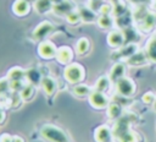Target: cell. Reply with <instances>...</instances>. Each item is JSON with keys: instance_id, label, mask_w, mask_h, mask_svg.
Listing matches in <instances>:
<instances>
[{"instance_id": "1", "label": "cell", "mask_w": 156, "mask_h": 142, "mask_svg": "<svg viewBox=\"0 0 156 142\" xmlns=\"http://www.w3.org/2000/svg\"><path fill=\"white\" fill-rule=\"evenodd\" d=\"M40 136L48 142H69L67 133L52 124H46L40 129Z\"/></svg>"}, {"instance_id": "2", "label": "cell", "mask_w": 156, "mask_h": 142, "mask_svg": "<svg viewBox=\"0 0 156 142\" xmlns=\"http://www.w3.org/2000/svg\"><path fill=\"white\" fill-rule=\"evenodd\" d=\"M63 77L67 82L72 84H78L84 80L85 70L80 64H77V62L68 64L66 65V69L63 71Z\"/></svg>"}, {"instance_id": "3", "label": "cell", "mask_w": 156, "mask_h": 142, "mask_svg": "<svg viewBox=\"0 0 156 142\" xmlns=\"http://www.w3.org/2000/svg\"><path fill=\"white\" fill-rule=\"evenodd\" d=\"M116 91L122 97H132L135 93L136 87L132 78L124 76L116 82Z\"/></svg>"}, {"instance_id": "4", "label": "cell", "mask_w": 156, "mask_h": 142, "mask_svg": "<svg viewBox=\"0 0 156 142\" xmlns=\"http://www.w3.org/2000/svg\"><path fill=\"white\" fill-rule=\"evenodd\" d=\"M88 98H89L90 105H91L93 108H95V109H99V110L106 109V108L108 106V104H110L108 98H107V95L105 94V92H100V91H95V89H94V91L90 93V95H89Z\"/></svg>"}, {"instance_id": "5", "label": "cell", "mask_w": 156, "mask_h": 142, "mask_svg": "<svg viewBox=\"0 0 156 142\" xmlns=\"http://www.w3.org/2000/svg\"><path fill=\"white\" fill-rule=\"evenodd\" d=\"M56 51H57L56 45L50 40H41L39 47H38V54L40 55V58L46 59V60L55 58Z\"/></svg>"}, {"instance_id": "6", "label": "cell", "mask_w": 156, "mask_h": 142, "mask_svg": "<svg viewBox=\"0 0 156 142\" xmlns=\"http://www.w3.org/2000/svg\"><path fill=\"white\" fill-rule=\"evenodd\" d=\"M52 31H54V24L49 21H43L33 31V38L35 40H44L49 34H51Z\"/></svg>"}, {"instance_id": "7", "label": "cell", "mask_w": 156, "mask_h": 142, "mask_svg": "<svg viewBox=\"0 0 156 142\" xmlns=\"http://www.w3.org/2000/svg\"><path fill=\"white\" fill-rule=\"evenodd\" d=\"M124 40H126V38H124L123 32H121L118 29H113L107 34V44L111 48H116V49L122 48L124 44Z\"/></svg>"}, {"instance_id": "8", "label": "cell", "mask_w": 156, "mask_h": 142, "mask_svg": "<svg viewBox=\"0 0 156 142\" xmlns=\"http://www.w3.org/2000/svg\"><path fill=\"white\" fill-rule=\"evenodd\" d=\"M56 60L62 64V65H68L71 64L72 59H73V51L67 45H62L60 48H57V51H56Z\"/></svg>"}, {"instance_id": "9", "label": "cell", "mask_w": 156, "mask_h": 142, "mask_svg": "<svg viewBox=\"0 0 156 142\" xmlns=\"http://www.w3.org/2000/svg\"><path fill=\"white\" fill-rule=\"evenodd\" d=\"M111 129L107 125L99 126L94 132V138L96 142H110L111 141Z\"/></svg>"}, {"instance_id": "10", "label": "cell", "mask_w": 156, "mask_h": 142, "mask_svg": "<svg viewBox=\"0 0 156 142\" xmlns=\"http://www.w3.org/2000/svg\"><path fill=\"white\" fill-rule=\"evenodd\" d=\"M12 11L17 16H26L30 11V4L28 0H16L12 5Z\"/></svg>"}, {"instance_id": "11", "label": "cell", "mask_w": 156, "mask_h": 142, "mask_svg": "<svg viewBox=\"0 0 156 142\" xmlns=\"http://www.w3.org/2000/svg\"><path fill=\"white\" fill-rule=\"evenodd\" d=\"M124 76H126V65L122 62L115 64L110 71V75H108L111 82H113V83H116L118 80H121Z\"/></svg>"}, {"instance_id": "12", "label": "cell", "mask_w": 156, "mask_h": 142, "mask_svg": "<svg viewBox=\"0 0 156 142\" xmlns=\"http://www.w3.org/2000/svg\"><path fill=\"white\" fill-rule=\"evenodd\" d=\"M156 24V15L155 13H146L141 17V21H140V29H143L144 32H149L151 31Z\"/></svg>"}, {"instance_id": "13", "label": "cell", "mask_w": 156, "mask_h": 142, "mask_svg": "<svg viewBox=\"0 0 156 142\" xmlns=\"http://www.w3.org/2000/svg\"><path fill=\"white\" fill-rule=\"evenodd\" d=\"M127 62L132 66H141L147 62V55L143 51H136L130 58L127 59Z\"/></svg>"}, {"instance_id": "14", "label": "cell", "mask_w": 156, "mask_h": 142, "mask_svg": "<svg viewBox=\"0 0 156 142\" xmlns=\"http://www.w3.org/2000/svg\"><path fill=\"white\" fill-rule=\"evenodd\" d=\"M40 84H41V87H43V89H44V92H45V94H46L48 97L52 95L54 92L56 91V82H55V80H54L52 77H50V76H44Z\"/></svg>"}, {"instance_id": "15", "label": "cell", "mask_w": 156, "mask_h": 142, "mask_svg": "<svg viewBox=\"0 0 156 142\" xmlns=\"http://www.w3.org/2000/svg\"><path fill=\"white\" fill-rule=\"evenodd\" d=\"M34 7L38 13H48L54 9V4L51 0H35Z\"/></svg>"}, {"instance_id": "16", "label": "cell", "mask_w": 156, "mask_h": 142, "mask_svg": "<svg viewBox=\"0 0 156 142\" xmlns=\"http://www.w3.org/2000/svg\"><path fill=\"white\" fill-rule=\"evenodd\" d=\"M106 109H107V116L111 120H116L122 115V106L116 102H111Z\"/></svg>"}, {"instance_id": "17", "label": "cell", "mask_w": 156, "mask_h": 142, "mask_svg": "<svg viewBox=\"0 0 156 142\" xmlns=\"http://www.w3.org/2000/svg\"><path fill=\"white\" fill-rule=\"evenodd\" d=\"M24 77H26V70H23L20 66H15L7 72V78L10 81H22Z\"/></svg>"}, {"instance_id": "18", "label": "cell", "mask_w": 156, "mask_h": 142, "mask_svg": "<svg viewBox=\"0 0 156 142\" xmlns=\"http://www.w3.org/2000/svg\"><path fill=\"white\" fill-rule=\"evenodd\" d=\"M93 91H94V89H91L89 86L83 84V83L74 84V87H73V94H74L76 97H79V98L89 97V95H90V93H91Z\"/></svg>"}, {"instance_id": "19", "label": "cell", "mask_w": 156, "mask_h": 142, "mask_svg": "<svg viewBox=\"0 0 156 142\" xmlns=\"http://www.w3.org/2000/svg\"><path fill=\"white\" fill-rule=\"evenodd\" d=\"M52 11L55 13H57V15H68L71 11H73V7H72V5H71L69 1L63 0L62 2H60L57 5H54Z\"/></svg>"}, {"instance_id": "20", "label": "cell", "mask_w": 156, "mask_h": 142, "mask_svg": "<svg viewBox=\"0 0 156 142\" xmlns=\"http://www.w3.org/2000/svg\"><path fill=\"white\" fill-rule=\"evenodd\" d=\"M89 49H90V42H89L88 38L82 37V38H79L77 40V43H76V51H77V54L85 55L89 51Z\"/></svg>"}, {"instance_id": "21", "label": "cell", "mask_w": 156, "mask_h": 142, "mask_svg": "<svg viewBox=\"0 0 156 142\" xmlns=\"http://www.w3.org/2000/svg\"><path fill=\"white\" fill-rule=\"evenodd\" d=\"M26 77L28 78L29 83L33 84V86H35V84H38V83H41V81H43L41 73H40V71L37 70V69H29V70H27V71H26Z\"/></svg>"}, {"instance_id": "22", "label": "cell", "mask_w": 156, "mask_h": 142, "mask_svg": "<svg viewBox=\"0 0 156 142\" xmlns=\"http://www.w3.org/2000/svg\"><path fill=\"white\" fill-rule=\"evenodd\" d=\"M146 55L151 61L156 62V34L152 36L146 43Z\"/></svg>"}, {"instance_id": "23", "label": "cell", "mask_w": 156, "mask_h": 142, "mask_svg": "<svg viewBox=\"0 0 156 142\" xmlns=\"http://www.w3.org/2000/svg\"><path fill=\"white\" fill-rule=\"evenodd\" d=\"M79 13H80L82 21H84V22L90 23V22H95V21H98V16H96V13H95L91 9H89V7H82V9H79Z\"/></svg>"}, {"instance_id": "24", "label": "cell", "mask_w": 156, "mask_h": 142, "mask_svg": "<svg viewBox=\"0 0 156 142\" xmlns=\"http://www.w3.org/2000/svg\"><path fill=\"white\" fill-rule=\"evenodd\" d=\"M110 84H111V80L108 76H101L98 78V81L95 82V87L94 89L95 91H100V92H106L108 88H110Z\"/></svg>"}, {"instance_id": "25", "label": "cell", "mask_w": 156, "mask_h": 142, "mask_svg": "<svg viewBox=\"0 0 156 142\" xmlns=\"http://www.w3.org/2000/svg\"><path fill=\"white\" fill-rule=\"evenodd\" d=\"M98 24L100 28H104V29H107V28H111L112 24H113V18L111 17V15H100L98 17Z\"/></svg>"}, {"instance_id": "26", "label": "cell", "mask_w": 156, "mask_h": 142, "mask_svg": "<svg viewBox=\"0 0 156 142\" xmlns=\"http://www.w3.org/2000/svg\"><path fill=\"white\" fill-rule=\"evenodd\" d=\"M34 92H35V88H34V86L33 84H26L22 89H21V93H20V95H21V98H22V100H30L32 98H33V95H34Z\"/></svg>"}, {"instance_id": "27", "label": "cell", "mask_w": 156, "mask_h": 142, "mask_svg": "<svg viewBox=\"0 0 156 142\" xmlns=\"http://www.w3.org/2000/svg\"><path fill=\"white\" fill-rule=\"evenodd\" d=\"M135 53H136V45L135 44H128L126 47L119 48V55L123 58H127V59L130 58Z\"/></svg>"}, {"instance_id": "28", "label": "cell", "mask_w": 156, "mask_h": 142, "mask_svg": "<svg viewBox=\"0 0 156 142\" xmlns=\"http://www.w3.org/2000/svg\"><path fill=\"white\" fill-rule=\"evenodd\" d=\"M66 20H67V22H68L69 24H77L78 22L82 21V17H80L79 11L73 10V11H71L68 15H66Z\"/></svg>"}, {"instance_id": "29", "label": "cell", "mask_w": 156, "mask_h": 142, "mask_svg": "<svg viewBox=\"0 0 156 142\" xmlns=\"http://www.w3.org/2000/svg\"><path fill=\"white\" fill-rule=\"evenodd\" d=\"M9 89H11V81L7 77L1 78L0 80V95L1 94H6Z\"/></svg>"}, {"instance_id": "30", "label": "cell", "mask_w": 156, "mask_h": 142, "mask_svg": "<svg viewBox=\"0 0 156 142\" xmlns=\"http://www.w3.org/2000/svg\"><path fill=\"white\" fill-rule=\"evenodd\" d=\"M155 99H156V95H155L152 92H146V93H144V95L141 97L143 103H144V104H147V105H152L154 102H155Z\"/></svg>"}, {"instance_id": "31", "label": "cell", "mask_w": 156, "mask_h": 142, "mask_svg": "<svg viewBox=\"0 0 156 142\" xmlns=\"http://www.w3.org/2000/svg\"><path fill=\"white\" fill-rule=\"evenodd\" d=\"M99 12H100V15H111V12H112V6H111L110 4H102V5H100V7H99Z\"/></svg>"}, {"instance_id": "32", "label": "cell", "mask_w": 156, "mask_h": 142, "mask_svg": "<svg viewBox=\"0 0 156 142\" xmlns=\"http://www.w3.org/2000/svg\"><path fill=\"white\" fill-rule=\"evenodd\" d=\"M0 142H13V136L9 133H2L0 136Z\"/></svg>"}, {"instance_id": "33", "label": "cell", "mask_w": 156, "mask_h": 142, "mask_svg": "<svg viewBox=\"0 0 156 142\" xmlns=\"http://www.w3.org/2000/svg\"><path fill=\"white\" fill-rule=\"evenodd\" d=\"M5 120V113L2 110V108H0V124H2Z\"/></svg>"}, {"instance_id": "34", "label": "cell", "mask_w": 156, "mask_h": 142, "mask_svg": "<svg viewBox=\"0 0 156 142\" xmlns=\"http://www.w3.org/2000/svg\"><path fill=\"white\" fill-rule=\"evenodd\" d=\"M13 142H24V140L21 136H13Z\"/></svg>"}, {"instance_id": "35", "label": "cell", "mask_w": 156, "mask_h": 142, "mask_svg": "<svg viewBox=\"0 0 156 142\" xmlns=\"http://www.w3.org/2000/svg\"><path fill=\"white\" fill-rule=\"evenodd\" d=\"M51 1H52V4H54V5H57V4H60V2H62L63 0H51Z\"/></svg>"}, {"instance_id": "36", "label": "cell", "mask_w": 156, "mask_h": 142, "mask_svg": "<svg viewBox=\"0 0 156 142\" xmlns=\"http://www.w3.org/2000/svg\"><path fill=\"white\" fill-rule=\"evenodd\" d=\"M152 109L156 111V99H155V102H154V104H152Z\"/></svg>"}]
</instances>
